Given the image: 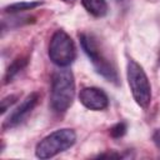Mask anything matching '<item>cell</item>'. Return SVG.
Returning <instances> with one entry per match:
<instances>
[{"mask_svg":"<svg viewBox=\"0 0 160 160\" xmlns=\"http://www.w3.org/2000/svg\"><path fill=\"white\" fill-rule=\"evenodd\" d=\"M74 99H75L74 74L66 68L56 70L51 78V90H50L51 109L58 114H62L72 105Z\"/></svg>","mask_w":160,"mask_h":160,"instance_id":"6da1fadb","label":"cell"},{"mask_svg":"<svg viewBox=\"0 0 160 160\" xmlns=\"http://www.w3.org/2000/svg\"><path fill=\"white\" fill-rule=\"evenodd\" d=\"M79 39H80V45L84 52L89 58L96 72L101 75L104 79H106L108 81L115 85H119L118 70L114 62L109 60L105 52L102 51L101 45L99 44V40L96 39V36L89 32H81L79 34Z\"/></svg>","mask_w":160,"mask_h":160,"instance_id":"7a4b0ae2","label":"cell"},{"mask_svg":"<svg viewBox=\"0 0 160 160\" xmlns=\"http://www.w3.org/2000/svg\"><path fill=\"white\" fill-rule=\"evenodd\" d=\"M61 1H64V2H74L75 0H61Z\"/></svg>","mask_w":160,"mask_h":160,"instance_id":"5bb4252c","label":"cell"},{"mask_svg":"<svg viewBox=\"0 0 160 160\" xmlns=\"http://www.w3.org/2000/svg\"><path fill=\"white\" fill-rule=\"evenodd\" d=\"M118 1H122V0H118Z\"/></svg>","mask_w":160,"mask_h":160,"instance_id":"9a60e30c","label":"cell"},{"mask_svg":"<svg viewBox=\"0 0 160 160\" xmlns=\"http://www.w3.org/2000/svg\"><path fill=\"white\" fill-rule=\"evenodd\" d=\"M16 100H18V96L16 95H9V96H6V98H4L2 100H1V114H4L11 105H14L15 102H16Z\"/></svg>","mask_w":160,"mask_h":160,"instance_id":"7c38bea8","label":"cell"},{"mask_svg":"<svg viewBox=\"0 0 160 160\" xmlns=\"http://www.w3.org/2000/svg\"><path fill=\"white\" fill-rule=\"evenodd\" d=\"M152 141L156 146V149L160 151V129H156L152 134Z\"/></svg>","mask_w":160,"mask_h":160,"instance_id":"4fadbf2b","label":"cell"},{"mask_svg":"<svg viewBox=\"0 0 160 160\" xmlns=\"http://www.w3.org/2000/svg\"><path fill=\"white\" fill-rule=\"evenodd\" d=\"M126 78L135 102L146 109L151 102V85L142 66L132 59L128 60L126 64Z\"/></svg>","mask_w":160,"mask_h":160,"instance_id":"3957f363","label":"cell"},{"mask_svg":"<svg viewBox=\"0 0 160 160\" xmlns=\"http://www.w3.org/2000/svg\"><path fill=\"white\" fill-rule=\"evenodd\" d=\"M81 4L84 9L95 18H104L109 10L106 0H81Z\"/></svg>","mask_w":160,"mask_h":160,"instance_id":"ba28073f","label":"cell"},{"mask_svg":"<svg viewBox=\"0 0 160 160\" xmlns=\"http://www.w3.org/2000/svg\"><path fill=\"white\" fill-rule=\"evenodd\" d=\"M49 59L59 68H68L76 58V48L71 36L64 30H56L49 42Z\"/></svg>","mask_w":160,"mask_h":160,"instance_id":"5b68a950","label":"cell"},{"mask_svg":"<svg viewBox=\"0 0 160 160\" xmlns=\"http://www.w3.org/2000/svg\"><path fill=\"white\" fill-rule=\"evenodd\" d=\"M26 65H28V58H26V56H19V58H16V59L9 65V68H8L6 72H5L4 84L11 82V81L16 78V75L22 71V69H24Z\"/></svg>","mask_w":160,"mask_h":160,"instance_id":"9c48e42d","label":"cell"},{"mask_svg":"<svg viewBox=\"0 0 160 160\" xmlns=\"http://www.w3.org/2000/svg\"><path fill=\"white\" fill-rule=\"evenodd\" d=\"M126 130H128L126 122L120 121V122L115 124L114 126H111V128L109 129V134H110L111 138H114V139H119V138H121V136L125 135Z\"/></svg>","mask_w":160,"mask_h":160,"instance_id":"8fae6325","label":"cell"},{"mask_svg":"<svg viewBox=\"0 0 160 160\" xmlns=\"http://www.w3.org/2000/svg\"><path fill=\"white\" fill-rule=\"evenodd\" d=\"M76 141V134L72 129L64 128L46 135L35 148V155L39 159H50L70 149Z\"/></svg>","mask_w":160,"mask_h":160,"instance_id":"277c9868","label":"cell"},{"mask_svg":"<svg viewBox=\"0 0 160 160\" xmlns=\"http://www.w3.org/2000/svg\"><path fill=\"white\" fill-rule=\"evenodd\" d=\"M39 100H40L39 92L34 91V92L29 94V95L9 114V116L6 118V120H5L4 124H2V129H4V130H6V129H14V128H16L18 125H20V124L31 114V111L36 108V105L39 104Z\"/></svg>","mask_w":160,"mask_h":160,"instance_id":"8992f818","label":"cell"},{"mask_svg":"<svg viewBox=\"0 0 160 160\" xmlns=\"http://www.w3.org/2000/svg\"><path fill=\"white\" fill-rule=\"evenodd\" d=\"M42 5V1H20V2H12L8 6L4 8L5 12L9 14H19L22 11H28V10H32L38 6Z\"/></svg>","mask_w":160,"mask_h":160,"instance_id":"30bf717a","label":"cell"},{"mask_svg":"<svg viewBox=\"0 0 160 160\" xmlns=\"http://www.w3.org/2000/svg\"><path fill=\"white\" fill-rule=\"evenodd\" d=\"M79 101L89 110L101 111L109 106V98L102 89L95 86L82 88L79 92Z\"/></svg>","mask_w":160,"mask_h":160,"instance_id":"52a82bcc","label":"cell"}]
</instances>
